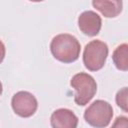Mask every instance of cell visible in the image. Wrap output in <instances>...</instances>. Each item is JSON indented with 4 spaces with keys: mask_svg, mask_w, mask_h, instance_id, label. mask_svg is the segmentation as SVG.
<instances>
[{
    "mask_svg": "<svg viewBox=\"0 0 128 128\" xmlns=\"http://www.w3.org/2000/svg\"><path fill=\"white\" fill-rule=\"evenodd\" d=\"M78 26L83 34L93 37L100 32L102 19L96 12L92 10L84 11L78 17Z\"/></svg>",
    "mask_w": 128,
    "mask_h": 128,
    "instance_id": "obj_6",
    "label": "cell"
},
{
    "mask_svg": "<svg viewBox=\"0 0 128 128\" xmlns=\"http://www.w3.org/2000/svg\"><path fill=\"white\" fill-rule=\"evenodd\" d=\"M70 84L76 91L74 101L79 106L88 104L97 91V83L95 79L91 75L84 72L75 74L72 77Z\"/></svg>",
    "mask_w": 128,
    "mask_h": 128,
    "instance_id": "obj_2",
    "label": "cell"
},
{
    "mask_svg": "<svg viewBox=\"0 0 128 128\" xmlns=\"http://www.w3.org/2000/svg\"><path fill=\"white\" fill-rule=\"evenodd\" d=\"M113 117V108L111 104L104 100H96L85 110V121L94 128L107 127Z\"/></svg>",
    "mask_w": 128,
    "mask_h": 128,
    "instance_id": "obj_3",
    "label": "cell"
},
{
    "mask_svg": "<svg viewBox=\"0 0 128 128\" xmlns=\"http://www.w3.org/2000/svg\"><path fill=\"white\" fill-rule=\"evenodd\" d=\"M108 46L101 40H92L86 44L83 52V63L89 71H98L105 65Z\"/></svg>",
    "mask_w": 128,
    "mask_h": 128,
    "instance_id": "obj_4",
    "label": "cell"
},
{
    "mask_svg": "<svg viewBox=\"0 0 128 128\" xmlns=\"http://www.w3.org/2000/svg\"><path fill=\"white\" fill-rule=\"evenodd\" d=\"M112 60L117 69L121 71L128 70V45L123 43L119 45L112 54Z\"/></svg>",
    "mask_w": 128,
    "mask_h": 128,
    "instance_id": "obj_9",
    "label": "cell"
},
{
    "mask_svg": "<svg viewBox=\"0 0 128 128\" xmlns=\"http://www.w3.org/2000/svg\"><path fill=\"white\" fill-rule=\"evenodd\" d=\"M92 5L94 8H96L101 14L106 18H114L118 16L122 12V6L123 2L119 0L114 1H106V0H100V1H92Z\"/></svg>",
    "mask_w": 128,
    "mask_h": 128,
    "instance_id": "obj_8",
    "label": "cell"
},
{
    "mask_svg": "<svg viewBox=\"0 0 128 128\" xmlns=\"http://www.w3.org/2000/svg\"><path fill=\"white\" fill-rule=\"evenodd\" d=\"M50 123L52 128H77L78 117L72 110L60 108L52 113Z\"/></svg>",
    "mask_w": 128,
    "mask_h": 128,
    "instance_id": "obj_7",
    "label": "cell"
},
{
    "mask_svg": "<svg viewBox=\"0 0 128 128\" xmlns=\"http://www.w3.org/2000/svg\"><path fill=\"white\" fill-rule=\"evenodd\" d=\"M111 128H128V118L126 116H118Z\"/></svg>",
    "mask_w": 128,
    "mask_h": 128,
    "instance_id": "obj_11",
    "label": "cell"
},
{
    "mask_svg": "<svg viewBox=\"0 0 128 128\" xmlns=\"http://www.w3.org/2000/svg\"><path fill=\"white\" fill-rule=\"evenodd\" d=\"M5 53H6V49H5V45L4 43L0 40V64L3 62L4 57H5Z\"/></svg>",
    "mask_w": 128,
    "mask_h": 128,
    "instance_id": "obj_12",
    "label": "cell"
},
{
    "mask_svg": "<svg viewBox=\"0 0 128 128\" xmlns=\"http://www.w3.org/2000/svg\"><path fill=\"white\" fill-rule=\"evenodd\" d=\"M50 51L56 60L62 63H72L79 58L81 45L71 34H58L51 40Z\"/></svg>",
    "mask_w": 128,
    "mask_h": 128,
    "instance_id": "obj_1",
    "label": "cell"
},
{
    "mask_svg": "<svg viewBox=\"0 0 128 128\" xmlns=\"http://www.w3.org/2000/svg\"><path fill=\"white\" fill-rule=\"evenodd\" d=\"M13 111L20 117H31L38 108L36 97L28 91H19L15 93L11 100Z\"/></svg>",
    "mask_w": 128,
    "mask_h": 128,
    "instance_id": "obj_5",
    "label": "cell"
},
{
    "mask_svg": "<svg viewBox=\"0 0 128 128\" xmlns=\"http://www.w3.org/2000/svg\"><path fill=\"white\" fill-rule=\"evenodd\" d=\"M2 91H3V87H2V83H1V81H0V96H1V94H2Z\"/></svg>",
    "mask_w": 128,
    "mask_h": 128,
    "instance_id": "obj_13",
    "label": "cell"
},
{
    "mask_svg": "<svg viewBox=\"0 0 128 128\" xmlns=\"http://www.w3.org/2000/svg\"><path fill=\"white\" fill-rule=\"evenodd\" d=\"M127 95H128V89H127V87L122 88L116 94V103L125 112L128 111V109H127Z\"/></svg>",
    "mask_w": 128,
    "mask_h": 128,
    "instance_id": "obj_10",
    "label": "cell"
}]
</instances>
